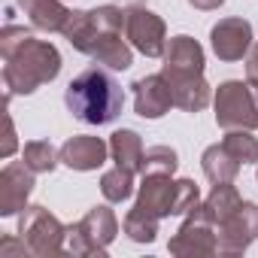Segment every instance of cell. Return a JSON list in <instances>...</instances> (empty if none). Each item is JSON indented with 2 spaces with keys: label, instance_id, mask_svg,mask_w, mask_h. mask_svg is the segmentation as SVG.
Masks as SVG:
<instances>
[{
  "label": "cell",
  "instance_id": "cell-21",
  "mask_svg": "<svg viewBox=\"0 0 258 258\" xmlns=\"http://www.w3.org/2000/svg\"><path fill=\"white\" fill-rule=\"evenodd\" d=\"M91 58L97 61V64H103V67H109V70H127L134 64V55H131V46H127L124 40H121V34H112V37H106L94 52H91Z\"/></svg>",
  "mask_w": 258,
  "mask_h": 258
},
{
  "label": "cell",
  "instance_id": "cell-18",
  "mask_svg": "<svg viewBox=\"0 0 258 258\" xmlns=\"http://www.w3.org/2000/svg\"><path fill=\"white\" fill-rule=\"evenodd\" d=\"M109 155L118 167H127L134 173H143V140L137 131H131V127H121V131H115L109 137Z\"/></svg>",
  "mask_w": 258,
  "mask_h": 258
},
{
  "label": "cell",
  "instance_id": "cell-8",
  "mask_svg": "<svg viewBox=\"0 0 258 258\" xmlns=\"http://www.w3.org/2000/svg\"><path fill=\"white\" fill-rule=\"evenodd\" d=\"M124 37L137 52H143L146 58H164L167 49V28L161 22V16H155L146 7H131L124 10Z\"/></svg>",
  "mask_w": 258,
  "mask_h": 258
},
{
  "label": "cell",
  "instance_id": "cell-4",
  "mask_svg": "<svg viewBox=\"0 0 258 258\" xmlns=\"http://www.w3.org/2000/svg\"><path fill=\"white\" fill-rule=\"evenodd\" d=\"M118 234V219L109 207H91L76 225L67 228V252L73 255H103Z\"/></svg>",
  "mask_w": 258,
  "mask_h": 258
},
{
  "label": "cell",
  "instance_id": "cell-28",
  "mask_svg": "<svg viewBox=\"0 0 258 258\" xmlns=\"http://www.w3.org/2000/svg\"><path fill=\"white\" fill-rule=\"evenodd\" d=\"M246 82L258 91V46L249 49V58H246Z\"/></svg>",
  "mask_w": 258,
  "mask_h": 258
},
{
  "label": "cell",
  "instance_id": "cell-15",
  "mask_svg": "<svg viewBox=\"0 0 258 258\" xmlns=\"http://www.w3.org/2000/svg\"><path fill=\"white\" fill-rule=\"evenodd\" d=\"M106 155H109V143H103L100 137H91V134L70 137V140L58 149L61 164H67L70 170H82V173L103 167Z\"/></svg>",
  "mask_w": 258,
  "mask_h": 258
},
{
  "label": "cell",
  "instance_id": "cell-17",
  "mask_svg": "<svg viewBox=\"0 0 258 258\" xmlns=\"http://www.w3.org/2000/svg\"><path fill=\"white\" fill-rule=\"evenodd\" d=\"M170 91H173V103L185 112H201L210 103V85L204 76H164Z\"/></svg>",
  "mask_w": 258,
  "mask_h": 258
},
{
  "label": "cell",
  "instance_id": "cell-24",
  "mask_svg": "<svg viewBox=\"0 0 258 258\" xmlns=\"http://www.w3.org/2000/svg\"><path fill=\"white\" fill-rule=\"evenodd\" d=\"M222 146L240 164H258V140L252 137V131H246V127H234V131H228Z\"/></svg>",
  "mask_w": 258,
  "mask_h": 258
},
{
  "label": "cell",
  "instance_id": "cell-25",
  "mask_svg": "<svg viewBox=\"0 0 258 258\" xmlns=\"http://www.w3.org/2000/svg\"><path fill=\"white\" fill-rule=\"evenodd\" d=\"M22 161H25L34 173H52L61 158H58V152L52 149L49 140H31V143L25 146V152H22Z\"/></svg>",
  "mask_w": 258,
  "mask_h": 258
},
{
  "label": "cell",
  "instance_id": "cell-22",
  "mask_svg": "<svg viewBox=\"0 0 258 258\" xmlns=\"http://www.w3.org/2000/svg\"><path fill=\"white\" fill-rule=\"evenodd\" d=\"M100 191H103V198H106L109 204L127 201V198H131V191H134V170L115 164L112 170H106V173L100 176Z\"/></svg>",
  "mask_w": 258,
  "mask_h": 258
},
{
  "label": "cell",
  "instance_id": "cell-16",
  "mask_svg": "<svg viewBox=\"0 0 258 258\" xmlns=\"http://www.w3.org/2000/svg\"><path fill=\"white\" fill-rule=\"evenodd\" d=\"M16 7L28 16V22L37 28V31H64L67 19H70V10L61 4V0H16Z\"/></svg>",
  "mask_w": 258,
  "mask_h": 258
},
{
  "label": "cell",
  "instance_id": "cell-20",
  "mask_svg": "<svg viewBox=\"0 0 258 258\" xmlns=\"http://www.w3.org/2000/svg\"><path fill=\"white\" fill-rule=\"evenodd\" d=\"M240 204H243V198H240V191L234 188V182H219V185H213V191L207 195V201H204L201 207L207 210V216H210L213 225H222Z\"/></svg>",
  "mask_w": 258,
  "mask_h": 258
},
{
  "label": "cell",
  "instance_id": "cell-9",
  "mask_svg": "<svg viewBox=\"0 0 258 258\" xmlns=\"http://www.w3.org/2000/svg\"><path fill=\"white\" fill-rule=\"evenodd\" d=\"M219 255H243L258 240V204L243 201L222 225H216Z\"/></svg>",
  "mask_w": 258,
  "mask_h": 258
},
{
  "label": "cell",
  "instance_id": "cell-29",
  "mask_svg": "<svg viewBox=\"0 0 258 258\" xmlns=\"http://www.w3.org/2000/svg\"><path fill=\"white\" fill-rule=\"evenodd\" d=\"M4 121H7V137H4V149H0V152H4V158H10L16 152V127H13V118L10 115Z\"/></svg>",
  "mask_w": 258,
  "mask_h": 258
},
{
  "label": "cell",
  "instance_id": "cell-23",
  "mask_svg": "<svg viewBox=\"0 0 258 258\" xmlns=\"http://www.w3.org/2000/svg\"><path fill=\"white\" fill-rule=\"evenodd\" d=\"M158 216H152V213H146V210H131L124 216V222H121V228H124V234L131 237L134 243H152L155 237H158Z\"/></svg>",
  "mask_w": 258,
  "mask_h": 258
},
{
  "label": "cell",
  "instance_id": "cell-2",
  "mask_svg": "<svg viewBox=\"0 0 258 258\" xmlns=\"http://www.w3.org/2000/svg\"><path fill=\"white\" fill-rule=\"evenodd\" d=\"M64 103L70 115L82 124H109L118 118L124 106V91L106 70L88 67L76 79H70L64 91Z\"/></svg>",
  "mask_w": 258,
  "mask_h": 258
},
{
  "label": "cell",
  "instance_id": "cell-7",
  "mask_svg": "<svg viewBox=\"0 0 258 258\" xmlns=\"http://www.w3.org/2000/svg\"><path fill=\"white\" fill-rule=\"evenodd\" d=\"M167 249L179 258H201V255H216L219 252V240H216V225L210 222L207 210L198 204L195 210L185 213L182 228L170 237Z\"/></svg>",
  "mask_w": 258,
  "mask_h": 258
},
{
  "label": "cell",
  "instance_id": "cell-13",
  "mask_svg": "<svg viewBox=\"0 0 258 258\" xmlns=\"http://www.w3.org/2000/svg\"><path fill=\"white\" fill-rule=\"evenodd\" d=\"M131 88H134V109L143 118H161L164 112H170V106H176L173 91H170V85H167V79L161 73L143 76Z\"/></svg>",
  "mask_w": 258,
  "mask_h": 258
},
{
  "label": "cell",
  "instance_id": "cell-3",
  "mask_svg": "<svg viewBox=\"0 0 258 258\" xmlns=\"http://www.w3.org/2000/svg\"><path fill=\"white\" fill-rule=\"evenodd\" d=\"M121 28H124V10L106 4V7H97V10H88V13H70L61 34L70 40L73 49H79L82 55L91 58V52L106 37L121 34Z\"/></svg>",
  "mask_w": 258,
  "mask_h": 258
},
{
  "label": "cell",
  "instance_id": "cell-31",
  "mask_svg": "<svg viewBox=\"0 0 258 258\" xmlns=\"http://www.w3.org/2000/svg\"><path fill=\"white\" fill-rule=\"evenodd\" d=\"M127 4H131V7H140V0H127Z\"/></svg>",
  "mask_w": 258,
  "mask_h": 258
},
{
  "label": "cell",
  "instance_id": "cell-12",
  "mask_svg": "<svg viewBox=\"0 0 258 258\" xmlns=\"http://www.w3.org/2000/svg\"><path fill=\"white\" fill-rule=\"evenodd\" d=\"M210 40L219 61H240L252 49V25L246 19H222L210 31Z\"/></svg>",
  "mask_w": 258,
  "mask_h": 258
},
{
  "label": "cell",
  "instance_id": "cell-1",
  "mask_svg": "<svg viewBox=\"0 0 258 258\" xmlns=\"http://www.w3.org/2000/svg\"><path fill=\"white\" fill-rule=\"evenodd\" d=\"M0 55H4L7 100L13 94H34L61 73L58 49L46 40H34L31 31L19 25H7L0 31Z\"/></svg>",
  "mask_w": 258,
  "mask_h": 258
},
{
  "label": "cell",
  "instance_id": "cell-14",
  "mask_svg": "<svg viewBox=\"0 0 258 258\" xmlns=\"http://www.w3.org/2000/svg\"><path fill=\"white\" fill-rule=\"evenodd\" d=\"M161 76H204V49L198 40L179 34L167 40Z\"/></svg>",
  "mask_w": 258,
  "mask_h": 258
},
{
  "label": "cell",
  "instance_id": "cell-19",
  "mask_svg": "<svg viewBox=\"0 0 258 258\" xmlns=\"http://www.w3.org/2000/svg\"><path fill=\"white\" fill-rule=\"evenodd\" d=\"M201 167H204V173H207V179H210L213 185H219V182H234L237 173H240V161H237L222 143L210 146V149L201 155Z\"/></svg>",
  "mask_w": 258,
  "mask_h": 258
},
{
  "label": "cell",
  "instance_id": "cell-27",
  "mask_svg": "<svg viewBox=\"0 0 258 258\" xmlns=\"http://www.w3.org/2000/svg\"><path fill=\"white\" fill-rule=\"evenodd\" d=\"M0 255H31V246L25 243V237H22V240L7 237L4 243H0Z\"/></svg>",
  "mask_w": 258,
  "mask_h": 258
},
{
  "label": "cell",
  "instance_id": "cell-26",
  "mask_svg": "<svg viewBox=\"0 0 258 258\" xmlns=\"http://www.w3.org/2000/svg\"><path fill=\"white\" fill-rule=\"evenodd\" d=\"M179 167V155L170 146H149L143 155V173H167L173 176V170Z\"/></svg>",
  "mask_w": 258,
  "mask_h": 258
},
{
  "label": "cell",
  "instance_id": "cell-10",
  "mask_svg": "<svg viewBox=\"0 0 258 258\" xmlns=\"http://www.w3.org/2000/svg\"><path fill=\"white\" fill-rule=\"evenodd\" d=\"M34 191V170L25 161H13L0 173V216H16L28 207Z\"/></svg>",
  "mask_w": 258,
  "mask_h": 258
},
{
  "label": "cell",
  "instance_id": "cell-30",
  "mask_svg": "<svg viewBox=\"0 0 258 258\" xmlns=\"http://www.w3.org/2000/svg\"><path fill=\"white\" fill-rule=\"evenodd\" d=\"M188 4H191L195 10H219L225 0H188Z\"/></svg>",
  "mask_w": 258,
  "mask_h": 258
},
{
  "label": "cell",
  "instance_id": "cell-5",
  "mask_svg": "<svg viewBox=\"0 0 258 258\" xmlns=\"http://www.w3.org/2000/svg\"><path fill=\"white\" fill-rule=\"evenodd\" d=\"M216 121L225 131L234 127H258V94L249 82L228 79L216 88Z\"/></svg>",
  "mask_w": 258,
  "mask_h": 258
},
{
  "label": "cell",
  "instance_id": "cell-6",
  "mask_svg": "<svg viewBox=\"0 0 258 258\" xmlns=\"http://www.w3.org/2000/svg\"><path fill=\"white\" fill-rule=\"evenodd\" d=\"M19 237H25V243L31 246V255L49 258L64 252L67 228L46 207L34 204V207H25V213L19 216Z\"/></svg>",
  "mask_w": 258,
  "mask_h": 258
},
{
  "label": "cell",
  "instance_id": "cell-11",
  "mask_svg": "<svg viewBox=\"0 0 258 258\" xmlns=\"http://www.w3.org/2000/svg\"><path fill=\"white\" fill-rule=\"evenodd\" d=\"M176 191H179V179L173 182L167 173H143V185H140V198H137V210H146L158 219L164 216H176Z\"/></svg>",
  "mask_w": 258,
  "mask_h": 258
}]
</instances>
